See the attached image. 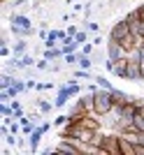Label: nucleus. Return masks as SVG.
<instances>
[{"mask_svg":"<svg viewBox=\"0 0 144 155\" xmlns=\"http://www.w3.org/2000/svg\"><path fill=\"white\" fill-rule=\"evenodd\" d=\"M114 104H116V100H114V91L98 88V91L93 93V107H95V114H98L100 118L105 116V114H109V111L114 109Z\"/></svg>","mask_w":144,"mask_h":155,"instance_id":"obj_1","label":"nucleus"},{"mask_svg":"<svg viewBox=\"0 0 144 155\" xmlns=\"http://www.w3.org/2000/svg\"><path fill=\"white\" fill-rule=\"evenodd\" d=\"M100 153L102 155H121V146H118V132H107L102 137V143H100Z\"/></svg>","mask_w":144,"mask_h":155,"instance_id":"obj_2","label":"nucleus"},{"mask_svg":"<svg viewBox=\"0 0 144 155\" xmlns=\"http://www.w3.org/2000/svg\"><path fill=\"white\" fill-rule=\"evenodd\" d=\"M128 32H130V23H128V19H118L116 23L109 28V37H114V39H123Z\"/></svg>","mask_w":144,"mask_h":155,"instance_id":"obj_3","label":"nucleus"},{"mask_svg":"<svg viewBox=\"0 0 144 155\" xmlns=\"http://www.w3.org/2000/svg\"><path fill=\"white\" fill-rule=\"evenodd\" d=\"M121 56H128V53L123 51V46H121V42L114 37H107V58L111 60H118Z\"/></svg>","mask_w":144,"mask_h":155,"instance_id":"obj_4","label":"nucleus"},{"mask_svg":"<svg viewBox=\"0 0 144 155\" xmlns=\"http://www.w3.org/2000/svg\"><path fill=\"white\" fill-rule=\"evenodd\" d=\"M28 49H30V44H28V37H19V39H16V42L12 44V51H14V56H16V58L26 56Z\"/></svg>","mask_w":144,"mask_h":155,"instance_id":"obj_5","label":"nucleus"},{"mask_svg":"<svg viewBox=\"0 0 144 155\" xmlns=\"http://www.w3.org/2000/svg\"><path fill=\"white\" fill-rule=\"evenodd\" d=\"M118 146H121V155H135V143L121 132H118Z\"/></svg>","mask_w":144,"mask_h":155,"instance_id":"obj_6","label":"nucleus"},{"mask_svg":"<svg viewBox=\"0 0 144 155\" xmlns=\"http://www.w3.org/2000/svg\"><path fill=\"white\" fill-rule=\"evenodd\" d=\"M79 42L74 37H72V35H67L65 39H63V42H60V49H63V53H77L79 51Z\"/></svg>","mask_w":144,"mask_h":155,"instance_id":"obj_7","label":"nucleus"},{"mask_svg":"<svg viewBox=\"0 0 144 155\" xmlns=\"http://www.w3.org/2000/svg\"><path fill=\"white\" fill-rule=\"evenodd\" d=\"M125 72H128V56H121L114 65V77L118 79H125Z\"/></svg>","mask_w":144,"mask_h":155,"instance_id":"obj_8","label":"nucleus"},{"mask_svg":"<svg viewBox=\"0 0 144 155\" xmlns=\"http://www.w3.org/2000/svg\"><path fill=\"white\" fill-rule=\"evenodd\" d=\"M9 23H12V26H21V28L33 26V23H30V19H28L26 14H9Z\"/></svg>","mask_w":144,"mask_h":155,"instance_id":"obj_9","label":"nucleus"},{"mask_svg":"<svg viewBox=\"0 0 144 155\" xmlns=\"http://www.w3.org/2000/svg\"><path fill=\"white\" fill-rule=\"evenodd\" d=\"M35 107H37V109L42 111L44 116H46V114H51V111L56 109V104H53V102H49V100H44V97H39L37 102H35Z\"/></svg>","mask_w":144,"mask_h":155,"instance_id":"obj_10","label":"nucleus"},{"mask_svg":"<svg viewBox=\"0 0 144 155\" xmlns=\"http://www.w3.org/2000/svg\"><path fill=\"white\" fill-rule=\"evenodd\" d=\"M72 77L79 79V81H93L95 74H91V70H84V67H77V70L72 72Z\"/></svg>","mask_w":144,"mask_h":155,"instance_id":"obj_11","label":"nucleus"},{"mask_svg":"<svg viewBox=\"0 0 144 155\" xmlns=\"http://www.w3.org/2000/svg\"><path fill=\"white\" fill-rule=\"evenodd\" d=\"M93 81H95L100 88H107V91H114V88H116V86H111V81H109L107 77H102V74H95V77H93Z\"/></svg>","mask_w":144,"mask_h":155,"instance_id":"obj_12","label":"nucleus"},{"mask_svg":"<svg viewBox=\"0 0 144 155\" xmlns=\"http://www.w3.org/2000/svg\"><path fill=\"white\" fill-rule=\"evenodd\" d=\"M63 60H65L67 67H74V65H79V51H77V53H65V56H63Z\"/></svg>","mask_w":144,"mask_h":155,"instance_id":"obj_13","label":"nucleus"},{"mask_svg":"<svg viewBox=\"0 0 144 155\" xmlns=\"http://www.w3.org/2000/svg\"><path fill=\"white\" fill-rule=\"evenodd\" d=\"M49 63H51V60H46L44 56H42V58L35 63V70H37V72H49V70H51V65H49Z\"/></svg>","mask_w":144,"mask_h":155,"instance_id":"obj_14","label":"nucleus"},{"mask_svg":"<svg viewBox=\"0 0 144 155\" xmlns=\"http://www.w3.org/2000/svg\"><path fill=\"white\" fill-rule=\"evenodd\" d=\"M67 123H70V118H67V114H60V116H56V118H53V127H65V125Z\"/></svg>","mask_w":144,"mask_h":155,"instance_id":"obj_15","label":"nucleus"},{"mask_svg":"<svg viewBox=\"0 0 144 155\" xmlns=\"http://www.w3.org/2000/svg\"><path fill=\"white\" fill-rule=\"evenodd\" d=\"M74 39H77L79 44H86V42H88V30H86V28H79V32L74 35Z\"/></svg>","mask_w":144,"mask_h":155,"instance_id":"obj_16","label":"nucleus"},{"mask_svg":"<svg viewBox=\"0 0 144 155\" xmlns=\"http://www.w3.org/2000/svg\"><path fill=\"white\" fill-rule=\"evenodd\" d=\"M84 28H86L88 32H100V23H98V21H86Z\"/></svg>","mask_w":144,"mask_h":155,"instance_id":"obj_17","label":"nucleus"},{"mask_svg":"<svg viewBox=\"0 0 144 155\" xmlns=\"http://www.w3.org/2000/svg\"><path fill=\"white\" fill-rule=\"evenodd\" d=\"M135 130H139V132H144V116L137 111V116H135Z\"/></svg>","mask_w":144,"mask_h":155,"instance_id":"obj_18","label":"nucleus"},{"mask_svg":"<svg viewBox=\"0 0 144 155\" xmlns=\"http://www.w3.org/2000/svg\"><path fill=\"white\" fill-rule=\"evenodd\" d=\"M0 44H2V46H0V56H2V58H7L9 53H14L12 46H7V42H0Z\"/></svg>","mask_w":144,"mask_h":155,"instance_id":"obj_19","label":"nucleus"},{"mask_svg":"<svg viewBox=\"0 0 144 155\" xmlns=\"http://www.w3.org/2000/svg\"><path fill=\"white\" fill-rule=\"evenodd\" d=\"M65 30H67V35H72V37H74V35L79 32V26H77V23H67Z\"/></svg>","mask_w":144,"mask_h":155,"instance_id":"obj_20","label":"nucleus"},{"mask_svg":"<svg viewBox=\"0 0 144 155\" xmlns=\"http://www.w3.org/2000/svg\"><path fill=\"white\" fill-rule=\"evenodd\" d=\"M51 88H53V84H51V81H44V84H37V91H39V93H42V91H51Z\"/></svg>","mask_w":144,"mask_h":155,"instance_id":"obj_21","label":"nucleus"},{"mask_svg":"<svg viewBox=\"0 0 144 155\" xmlns=\"http://www.w3.org/2000/svg\"><path fill=\"white\" fill-rule=\"evenodd\" d=\"M9 132L12 134H21V123H9Z\"/></svg>","mask_w":144,"mask_h":155,"instance_id":"obj_22","label":"nucleus"},{"mask_svg":"<svg viewBox=\"0 0 144 155\" xmlns=\"http://www.w3.org/2000/svg\"><path fill=\"white\" fill-rule=\"evenodd\" d=\"M93 44H95V46H98V44H102V37H100V32L95 35V37H93Z\"/></svg>","mask_w":144,"mask_h":155,"instance_id":"obj_23","label":"nucleus"},{"mask_svg":"<svg viewBox=\"0 0 144 155\" xmlns=\"http://www.w3.org/2000/svg\"><path fill=\"white\" fill-rule=\"evenodd\" d=\"M137 143H144V132H137Z\"/></svg>","mask_w":144,"mask_h":155,"instance_id":"obj_24","label":"nucleus"},{"mask_svg":"<svg viewBox=\"0 0 144 155\" xmlns=\"http://www.w3.org/2000/svg\"><path fill=\"white\" fill-rule=\"evenodd\" d=\"M139 14H142V19H144V2L139 5Z\"/></svg>","mask_w":144,"mask_h":155,"instance_id":"obj_25","label":"nucleus"},{"mask_svg":"<svg viewBox=\"0 0 144 155\" xmlns=\"http://www.w3.org/2000/svg\"><path fill=\"white\" fill-rule=\"evenodd\" d=\"M2 2H5V0H2Z\"/></svg>","mask_w":144,"mask_h":155,"instance_id":"obj_26","label":"nucleus"}]
</instances>
